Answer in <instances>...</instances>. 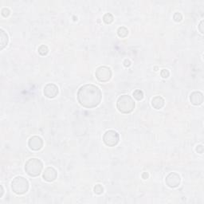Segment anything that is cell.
Wrapping results in <instances>:
<instances>
[{"mask_svg":"<svg viewBox=\"0 0 204 204\" xmlns=\"http://www.w3.org/2000/svg\"><path fill=\"white\" fill-rule=\"evenodd\" d=\"M77 99L78 103L84 108H96L101 101V90L99 87L92 84L84 85L77 91Z\"/></svg>","mask_w":204,"mask_h":204,"instance_id":"6da1fadb","label":"cell"},{"mask_svg":"<svg viewBox=\"0 0 204 204\" xmlns=\"http://www.w3.org/2000/svg\"><path fill=\"white\" fill-rule=\"evenodd\" d=\"M117 108L123 114L131 113L135 108V101L131 96L124 94L119 97L117 101Z\"/></svg>","mask_w":204,"mask_h":204,"instance_id":"7a4b0ae2","label":"cell"},{"mask_svg":"<svg viewBox=\"0 0 204 204\" xmlns=\"http://www.w3.org/2000/svg\"><path fill=\"white\" fill-rule=\"evenodd\" d=\"M25 171L30 177H38L42 173L43 164L39 159L31 158L28 160L25 164Z\"/></svg>","mask_w":204,"mask_h":204,"instance_id":"3957f363","label":"cell"},{"mask_svg":"<svg viewBox=\"0 0 204 204\" xmlns=\"http://www.w3.org/2000/svg\"><path fill=\"white\" fill-rule=\"evenodd\" d=\"M11 189L16 195H24L29 190V182L23 176H16L11 182Z\"/></svg>","mask_w":204,"mask_h":204,"instance_id":"277c9868","label":"cell"},{"mask_svg":"<svg viewBox=\"0 0 204 204\" xmlns=\"http://www.w3.org/2000/svg\"><path fill=\"white\" fill-rule=\"evenodd\" d=\"M120 140L118 132L114 130H108L103 135V142L108 147H115Z\"/></svg>","mask_w":204,"mask_h":204,"instance_id":"5b68a950","label":"cell"},{"mask_svg":"<svg viewBox=\"0 0 204 204\" xmlns=\"http://www.w3.org/2000/svg\"><path fill=\"white\" fill-rule=\"evenodd\" d=\"M95 76L100 82H108L112 77V70L108 66H100L96 69Z\"/></svg>","mask_w":204,"mask_h":204,"instance_id":"8992f818","label":"cell"},{"mask_svg":"<svg viewBox=\"0 0 204 204\" xmlns=\"http://www.w3.org/2000/svg\"><path fill=\"white\" fill-rule=\"evenodd\" d=\"M180 182H181V178L176 172L169 173L165 179L166 185L171 188H178L180 185Z\"/></svg>","mask_w":204,"mask_h":204,"instance_id":"52a82bcc","label":"cell"},{"mask_svg":"<svg viewBox=\"0 0 204 204\" xmlns=\"http://www.w3.org/2000/svg\"><path fill=\"white\" fill-rule=\"evenodd\" d=\"M28 146L30 150L37 152L41 150L43 147V140L40 136L33 135L28 140Z\"/></svg>","mask_w":204,"mask_h":204,"instance_id":"ba28073f","label":"cell"},{"mask_svg":"<svg viewBox=\"0 0 204 204\" xmlns=\"http://www.w3.org/2000/svg\"><path fill=\"white\" fill-rule=\"evenodd\" d=\"M43 93L46 97L50 99L56 97L58 94V87L54 83H48L44 87Z\"/></svg>","mask_w":204,"mask_h":204,"instance_id":"9c48e42d","label":"cell"},{"mask_svg":"<svg viewBox=\"0 0 204 204\" xmlns=\"http://www.w3.org/2000/svg\"><path fill=\"white\" fill-rule=\"evenodd\" d=\"M57 176H58V172L52 167H46L42 173V178L46 182L54 181L57 179Z\"/></svg>","mask_w":204,"mask_h":204,"instance_id":"30bf717a","label":"cell"},{"mask_svg":"<svg viewBox=\"0 0 204 204\" xmlns=\"http://www.w3.org/2000/svg\"><path fill=\"white\" fill-rule=\"evenodd\" d=\"M190 101L194 105H200L203 101V94L199 91L193 92L190 95Z\"/></svg>","mask_w":204,"mask_h":204,"instance_id":"8fae6325","label":"cell"},{"mask_svg":"<svg viewBox=\"0 0 204 204\" xmlns=\"http://www.w3.org/2000/svg\"><path fill=\"white\" fill-rule=\"evenodd\" d=\"M165 100L161 96H156L152 98V106L156 109H161L164 106Z\"/></svg>","mask_w":204,"mask_h":204,"instance_id":"7c38bea8","label":"cell"},{"mask_svg":"<svg viewBox=\"0 0 204 204\" xmlns=\"http://www.w3.org/2000/svg\"><path fill=\"white\" fill-rule=\"evenodd\" d=\"M0 42H1V50H2L8 45L9 38L6 32L2 29L0 30Z\"/></svg>","mask_w":204,"mask_h":204,"instance_id":"4fadbf2b","label":"cell"},{"mask_svg":"<svg viewBox=\"0 0 204 204\" xmlns=\"http://www.w3.org/2000/svg\"><path fill=\"white\" fill-rule=\"evenodd\" d=\"M117 34L120 38H126L128 34V30L125 26H121L119 27L118 30H117Z\"/></svg>","mask_w":204,"mask_h":204,"instance_id":"5bb4252c","label":"cell"},{"mask_svg":"<svg viewBox=\"0 0 204 204\" xmlns=\"http://www.w3.org/2000/svg\"><path fill=\"white\" fill-rule=\"evenodd\" d=\"M113 20H114L113 15L110 14V13H107V14H105L103 16V21L106 24H111L113 22Z\"/></svg>","mask_w":204,"mask_h":204,"instance_id":"9a60e30c","label":"cell"},{"mask_svg":"<svg viewBox=\"0 0 204 204\" xmlns=\"http://www.w3.org/2000/svg\"><path fill=\"white\" fill-rule=\"evenodd\" d=\"M133 97L136 100H141L144 98V93L140 90H135L133 92Z\"/></svg>","mask_w":204,"mask_h":204,"instance_id":"2e32d148","label":"cell"},{"mask_svg":"<svg viewBox=\"0 0 204 204\" xmlns=\"http://www.w3.org/2000/svg\"><path fill=\"white\" fill-rule=\"evenodd\" d=\"M38 54L40 55H42V56H46L49 53V49L48 47L45 45H42V46H40L38 49Z\"/></svg>","mask_w":204,"mask_h":204,"instance_id":"e0dca14e","label":"cell"},{"mask_svg":"<svg viewBox=\"0 0 204 204\" xmlns=\"http://www.w3.org/2000/svg\"><path fill=\"white\" fill-rule=\"evenodd\" d=\"M93 192L97 195H101L104 192V188L102 187L101 184H97L93 188Z\"/></svg>","mask_w":204,"mask_h":204,"instance_id":"ac0fdd59","label":"cell"},{"mask_svg":"<svg viewBox=\"0 0 204 204\" xmlns=\"http://www.w3.org/2000/svg\"><path fill=\"white\" fill-rule=\"evenodd\" d=\"M173 19H174V21L176 22V23H179V22L182 21V19H183V15H182L181 13L176 12L173 15Z\"/></svg>","mask_w":204,"mask_h":204,"instance_id":"d6986e66","label":"cell"},{"mask_svg":"<svg viewBox=\"0 0 204 204\" xmlns=\"http://www.w3.org/2000/svg\"><path fill=\"white\" fill-rule=\"evenodd\" d=\"M160 75L163 78H167L169 77V75H170V72H169L168 69H164L161 70Z\"/></svg>","mask_w":204,"mask_h":204,"instance_id":"ffe728a7","label":"cell"},{"mask_svg":"<svg viewBox=\"0 0 204 204\" xmlns=\"http://www.w3.org/2000/svg\"><path fill=\"white\" fill-rule=\"evenodd\" d=\"M1 14H2V15L4 18H7V17L10 15V14H11V11H10V10H9L8 8H3L2 10V11H1Z\"/></svg>","mask_w":204,"mask_h":204,"instance_id":"44dd1931","label":"cell"},{"mask_svg":"<svg viewBox=\"0 0 204 204\" xmlns=\"http://www.w3.org/2000/svg\"><path fill=\"white\" fill-rule=\"evenodd\" d=\"M195 151L196 152H198L199 154H202V153H203V146H202V144H201V145H198L196 147Z\"/></svg>","mask_w":204,"mask_h":204,"instance_id":"7402d4cb","label":"cell"},{"mask_svg":"<svg viewBox=\"0 0 204 204\" xmlns=\"http://www.w3.org/2000/svg\"><path fill=\"white\" fill-rule=\"evenodd\" d=\"M199 32L201 33H203V20L200 22L199 25Z\"/></svg>","mask_w":204,"mask_h":204,"instance_id":"603a6c76","label":"cell"},{"mask_svg":"<svg viewBox=\"0 0 204 204\" xmlns=\"http://www.w3.org/2000/svg\"><path fill=\"white\" fill-rule=\"evenodd\" d=\"M124 65H125V67H129L131 65V62L129 60H128V59H125V62H124Z\"/></svg>","mask_w":204,"mask_h":204,"instance_id":"cb8c5ba5","label":"cell"},{"mask_svg":"<svg viewBox=\"0 0 204 204\" xmlns=\"http://www.w3.org/2000/svg\"><path fill=\"white\" fill-rule=\"evenodd\" d=\"M148 176H149V175H148V172H144L142 174V178L144 179H147L148 178Z\"/></svg>","mask_w":204,"mask_h":204,"instance_id":"d4e9b609","label":"cell"},{"mask_svg":"<svg viewBox=\"0 0 204 204\" xmlns=\"http://www.w3.org/2000/svg\"><path fill=\"white\" fill-rule=\"evenodd\" d=\"M0 189H1V194H0V198H2V195L4 193V190H3V187L2 185H0Z\"/></svg>","mask_w":204,"mask_h":204,"instance_id":"484cf974","label":"cell"}]
</instances>
